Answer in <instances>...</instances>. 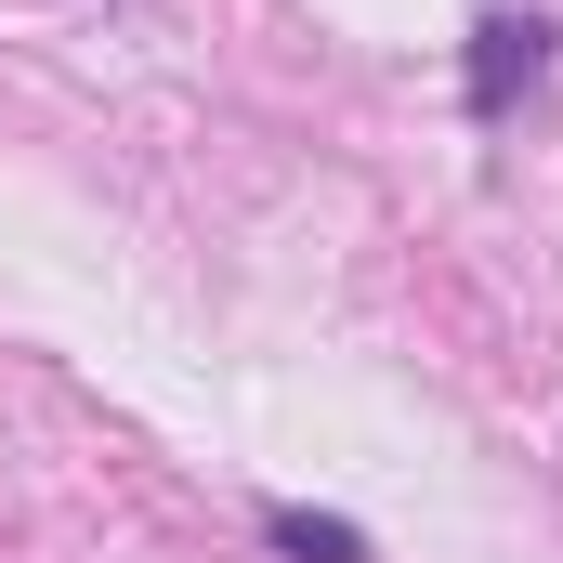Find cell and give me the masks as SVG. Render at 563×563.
<instances>
[{
    "label": "cell",
    "mask_w": 563,
    "mask_h": 563,
    "mask_svg": "<svg viewBox=\"0 0 563 563\" xmlns=\"http://www.w3.org/2000/svg\"><path fill=\"white\" fill-rule=\"evenodd\" d=\"M538 79H551V26L538 13H485L472 26V119H511Z\"/></svg>",
    "instance_id": "6da1fadb"
},
{
    "label": "cell",
    "mask_w": 563,
    "mask_h": 563,
    "mask_svg": "<svg viewBox=\"0 0 563 563\" xmlns=\"http://www.w3.org/2000/svg\"><path fill=\"white\" fill-rule=\"evenodd\" d=\"M263 538H276L288 563H380V551H367V525H341V511H301V498H276V511H263Z\"/></svg>",
    "instance_id": "7a4b0ae2"
}]
</instances>
